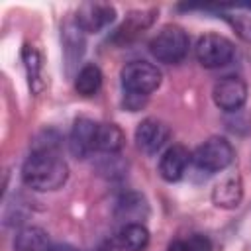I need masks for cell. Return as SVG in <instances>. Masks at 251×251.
<instances>
[{"label":"cell","mask_w":251,"mask_h":251,"mask_svg":"<svg viewBox=\"0 0 251 251\" xmlns=\"http://www.w3.org/2000/svg\"><path fill=\"white\" fill-rule=\"evenodd\" d=\"M69 178V167L57 147H35L22 165V180L37 192L61 188Z\"/></svg>","instance_id":"obj_1"},{"label":"cell","mask_w":251,"mask_h":251,"mask_svg":"<svg viewBox=\"0 0 251 251\" xmlns=\"http://www.w3.org/2000/svg\"><path fill=\"white\" fill-rule=\"evenodd\" d=\"M235 151L231 143L222 135H212L202 141L192 153V167L200 173L214 175L226 171L233 163Z\"/></svg>","instance_id":"obj_2"},{"label":"cell","mask_w":251,"mask_h":251,"mask_svg":"<svg viewBox=\"0 0 251 251\" xmlns=\"http://www.w3.org/2000/svg\"><path fill=\"white\" fill-rule=\"evenodd\" d=\"M190 39L188 33L180 25H165L157 31V35L149 41V51L151 55L165 65H175L180 63L188 55Z\"/></svg>","instance_id":"obj_3"},{"label":"cell","mask_w":251,"mask_h":251,"mask_svg":"<svg viewBox=\"0 0 251 251\" xmlns=\"http://www.w3.org/2000/svg\"><path fill=\"white\" fill-rule=\"evenodd\" d=\"M161 71L149 61H131L120 73L124 94H135L143 98L161 86Z\"/></svg>","instance_id":"obj_4"},{"label":"cell","mask_w":251,"mask_h":251,"mask_svg":"<svg viewBox=\"0 0 251 251\" xmlns=\"http://www.w3.org/2000/svg\"><path fill=\"white\" fill-rule=\"evenodd\" d=\"M194 55H196V59H198V63L202 67H206V69H220V67L227 65L233 59L235 47H233L231 39H227L226 35L204 33L196 41Z\"/></svg>","instance_id":"obj_5"},{"label":"cell","mask_w":251,"mask_h":251,"mask_svg":"<svg viewBox=\"0 0 251 251\" xmlns=\"http://www.w3.org/2000/svg\"><path fill=\"white\" fill-rule=\"evenodd\" d=\"M73 20L84 33H98L116 20V8L108 2H84L76 8Z\"/></svg>","instance_id":"obj_6"},{"label":"cell","mask_w":251,"mask_h":251,"mask_svg":"<svg viewBox=\"0 0 251 251\" xmlns=\"http://www.w3.org/2000/svg\"><path fill=\"white\" fill-rule=\"evenodd\" d=\"M169 139H171L169 126L157 118H145L135 127V145L139 151L147 155L159 153L167 145Z\"/></svg>","instance_id":"obj_7"},{"label":"cell","mask_w":251,"mask_h":251,"mask_svg":"<svg viewBox=\"0 0 251 251\" xmlns=\"http://www.w3.org/2000/svg\"><path fill=\"white\" fill-rule=\"evenodd\" d=\"M212 98L220 110L235 112L247 100V84L239 76H224L214 84Z\"/></svg>","instance_id":"obj_8"},{"label":"cell","mask_w":251,"mask_h":251,"mask_svg":"<svg viewBox=\"0 0 251 251\" xmlns=\"http://www.w3.org/2000/svg\"><path fill=\"white\" fill-rule=\"evenodd\" d=\"M190 163H192V153L184 145L175 143L163 151L159 159V175L167 182H178L184 176Z\"/></svg>","instance_id":"obj_9"},{"label":"cell","mask_w":251,"mask_h":251,"mask_svg":"<svg viewBox=\"0 0 251 251\" xmlns=\"http://www.w3.org/2000/svg\"><path fill=\"white\" fill-rule=\"evenodd\" d=\"M241 200H243V182L241 176L235 173L222 176L212 188V202L218 208L233 210L241 204Z\"/></svg>","instance_id":"obj_10"},{"label":"cell","mask_w":251,"mask_h":251,"mask_svg":"<svg viewBox=\"0 0 251 251\" xmlns=\"http://www.w3.org/2000/svg\"><path fill=\"white\" fill-rule=\"evenodd\" d=\"M96 126L98 122L90 120V118H78L73 124L71 129V137H69V145L71 151L76 157H86L90 153H94V133H96Z\"/></svg>","instance_id":"obj_11"},{"label":"cell","mask_w":251,"mask_h":251,"mask_svg":"<svg viewBox=\"0 0 251 251\" xmlns=\"http://www.w3.org/2000/svg\"><path fill=\"white\" fill-rule=\"evenodd\" d=\"M155 14H157V10H135V12H129L126 22L116 29L114 39L120 41V43L133 41L139 33H143V29H147L153 24Z\"/></svg>","instance_id":"obj_12"},{"label":"cell","mask_w":251,"mask_h":251,"mask_svg":"<svg viewBox=\"0 0 251 251\" xmlns=\"http://www.w3.org/2000/svg\"><path fill=\"white\" fill-rule=\"evenodd\" d=\"M49 233L39 226H25L16 231L14 251H51Z\"/></svg>","instance_id":"obj_13"},{"label":"cell","mask_w":251,"mask_h":251,"mask_svg":"<svg viewBox=\"0 0 251 251\" xmlns=\"http://www.w3.org/2000/svg\"><path fill=\"white\" fill-rule=\"evenodd\" d=\"M124 145V131L116 124L98 122L94 133V153L116 155Z\"/></svg>","instance_id":"obj_14"},{"label":"cell","mask_w":251,"mask_h":251,"mask_svg":"<svg viewBox=\"0 0 251 251\" xmlns=\"http://www.w3.org/2000/svg\"><path fill=\"white\" fill-rule=\"evenodd\" d=\"M149 208L141 194L137 192H126L116 202V218L124 220L126 224H141V220L147 216Z\"/></svg>","instance_id":"obj_15"},{"label":"cell","mask_w":251,"mask_h":251,"mask_svg":"<svg viewBox=\"0 0 251 251\" xmlns=\"http://www.w3.org/2000/svg\"><path fill=\"white\" fill-rule=\"evenodd\" d=\"M114 243L122 251H145L149 245V231L143 224H124V227L116 233Z\"/></svg>","instance_id":"obj_16"},{"label":"cell","mask_w":251,"mask_h":251,"mask_svg":"<svg viewBox=\"0 0 251 251\" xmlns=\"http://www.w3.org/2000/svg\"><path fill=\"white\" fill-rule=\"evenodd\" d=\"M102 86V71L94 63H86L75 76V90L80 96H94Z\"/></svg>","instance_id":"obj_17"},{"label":"cell","mask_w":251,"mask_h":251,"mask_svg":"<svg viewBox=\"0 0 251 251\" xmlns=\"http://www.w3.org/2000/svg\"><path fill=\"white\" fill-rule=\"evenodd\" d=\"M24 57V65H25V73H27V80L33 92L41 90V57L37 53V49H33L31 45H25L22 51Z\"/></svg>","instance_id":"obj_18"},{"label":"cell","mask_w":251,"mask_h":251,"mask_svg":"<svg viewBox=\"0 0 251 251\" xmlns=\"http://www.w3.org/2000/svg\"><path fill=\"white\" fill-rule=\"evenodd\" d=\"M226 6H222L220 12H224ZM222 18L227 22V25L237 33V37H241L243 41L251 43V16L247 14H222Z\"/></svg>","instance_id":"obj_19"},{"label":"cell","mask_w":251,"mask_h":251,"mask_svg":"<svg viewBox=\"0 0 251 251\" xmlns=\"http://www.w3.org/2000/svg\"><path fill=\"white\" fill-rule=\"evenodd\" d=\"M182 241H184L186 251H212V241H210V237H206V235H202V233H192V235H188V237L182 239Z\"/></svg>","instance_id":"obj_20"},{"label":"cell","mask_w":251,"mask_h":251,"mask_svg":"<svg viewBox=\"0 0 251 251\" xmlns=\"http://www.w3.org/2000/svg\"><path fill=\"white\" fill-rule=\"evenodd\" d=\"M167 251H186V247H184V241L182 239H175L169 247H167Z\"/></svg>","instance_id":"obj_21"},{"label":"cell","mask_w":251,"mask_h":251,"mask_svg":"<svg viewBox=\"0 0 251 251\" xmlns=\"http://www.w3.org/2000/svg\"><path fill=\"white\" fill-rule=\"evenodd\" d=\"M51 251H80V249H76L75 245H69V243H57L51 247Z\"/></svg>","instance_id":"obj_22"},{"label":"cell","mask_w":251,"mask_h":251,"mask_svg":"<svg viewBox=\"0 0 251 251\" xmlns=\"http://www.w3.org/2000/svg\"><path fill=\"white\" fill-rule=\"evenodd\" d=\"M243 8H249L251 10V4H243Z\"/></svg>","instance_id":"obj_23"}]
</instances>
